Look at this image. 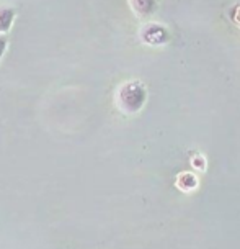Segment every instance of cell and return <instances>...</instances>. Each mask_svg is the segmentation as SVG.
Here are the masks:
<instances>
[{"mask_svg": "<svg viewBox=\"0 0 240 249\" xmlns=\"http://www.w3.org/2000/svg\"><path fill=\"white\" fill-rule=\"evenodd\" d=\"M142 100H144V93L137 84H128L119 90V102L129 112H136L142 105Z\"/></svg>", "mask_w": 240, "mask_h": 249, "instance_id": "cell-1", "label": "cell"}, {"mask_svg": "<svg viewBox=\"0 0 240 249\" xmlns=\"http://www.w3.org/2000/svg\"><path fill=\"white\" fill-rule=\"evenodd\" d=\"M5 48H7V38L0 36V57L3 56V53H5Z\"/></svg>", "mask_w": 240, "mask_h": 249, "instance_id": "cell-3", "label": "cell"}, {"mask_svg": "<svg viewBox=\"0 0 240 249\" xmlns=\"http://www.w3.org/2000/svg\"><path fill=\"white\" fill-rule=\"evenodd\" d=\"M13 18H15V10L13 8H0V31L2 33L10 30Z\"/></svg>", "mask_w": 240, "mask_h": 249, "instance_id": "cell-2", "label": "cell"}]
</instances>
